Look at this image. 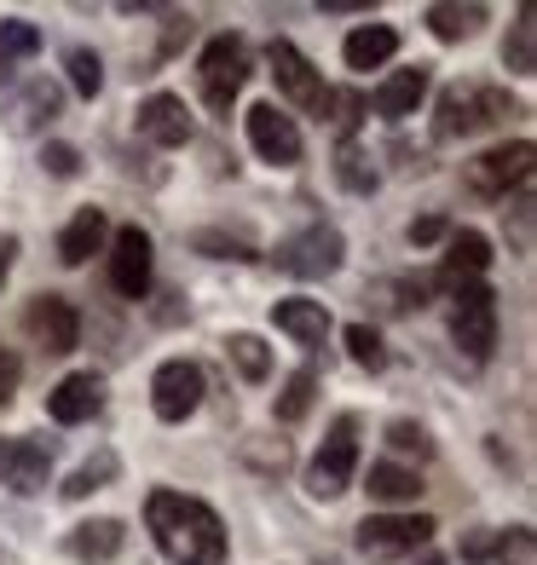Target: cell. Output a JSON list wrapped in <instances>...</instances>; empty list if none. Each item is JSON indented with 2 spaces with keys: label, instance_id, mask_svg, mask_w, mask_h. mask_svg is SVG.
<instances>
[{
  "label": "cell",
  "instance_id": "obj_1",
  "mask_svg": "<svg viewBox=\"0 0 537 565\" xmlns=\"http://www.w3.org/2000/svg\"><path fill=\"white\" fill-rule=\"evenodd\" d=\"M145 525L157 536V548L173 565H220L225 559V525L209 502H197L186 491H150Z\"/></svg>",
  "mask_w": 537,
  "mask_h": 565
},
{
  "label": "cell",
  "instance_id": "obj_2",
  "mask_svg": "<svg viewBox=\"0 0 537 565\" xmlns=\"http://www.w3.org/2000/svg\"><path fill=\"white\" fill-rule=\"evenodd\" d=\"M508 116H520V105L503 87L463 82V87L440 93V121H433V134L440 139H468V134H485V127H503Z\"/></svg>",
  "mask_w": 537,
  "mask_h": 565
},
{
  "label": "cell",
  "instance_id": "obj_3",
  "mask_svg": "<svg viewBox=\"0 0 537 565\" xmlns=\"http://www.w3.org/2000/svg\"><path fill=\"white\" fill-rule=\"evenodd\" d=\"M243 82H249V46L238 35H214L209 46H202V58H197L202 105H209L214 116H232V98L243 93Z\"/></svg>",
  "mask_w": 537,
  "mask_h": 565
},
{
  "label": "cell",
  "instance_id": "obj_4",
  "mask_svg": "<svg viewBox=\"0 0 537 565\" xmlns=\"http://www.w3.org/2000/svg\"><path fill=\"white\" fill-rule=\"evenodd\" d=\"M352 468H358V416H341L329 427L324 450L313 456V468H306V491L318 502H336L347 484H352Z\"/></svg>",
  "mask_w": 537,
  "mask_h": 565
},
{
  "label": "cell",
  "instance_id": "obj_5",
  "mask_svg": "<svg viewBox=\"0 0 537 565\" xmlns=\"http://www.w3.org/2000/svg\"><path fill=\"white\" fill-rule=\"evenodd\" d=\"M531 157H537L531 139H508V145H497V150H485V157L468 162V191L503 202L508 191H520L526 179H531Z\"/></svg>",
  "mask_w": 537,
  "mask_h": 565
},
{
  "label": "cell",
  "instance_id": "obj_6",
  "mask_svg": "<svg viewBox=\"0 0 537 565\" xmlns=\"http://www.w3.org/2000/svg\"><path fill=\"white\" fill-rule=\"evenodd\" d=\"M456 318H451V335H456V347H463L474 364H485L492 358V347H497V295L485 289V282H456Z\"/></svg>",
  "mask_w": 537,
  "mask_h": 565
},
{
  "label": "cell",
  "instance_id": "obj_7",
  "mask_svg": "<svg viewBox=\"0 0 537 565\" xmlns=\"http://www.w3.org/2000/svg\"><path fill=\"white\" fill-rule=\"evenodd\" d=\"M266 58H272V82H277V93L289 98V105H301L306 116H329V87H324V75L306 64V53L295 41H272L266 46Z\"/></svg>",
  "mask_w": 537,
  "mask_h": 565
},
{
  "label": "cell",
  "instance_id": "obj_8",
  "mask_svg": "<svg viewBox=\"0 0 537 565\" xmlns=\"http://www.w3.org/2000/svg\"><path fill=\"white\" fill-rule=\"evenodd\" d=\"M23 335L41 352H75V341H82V312L64 295H35L23 306Z\"/></svg>",
  "mask_w": 537,
  "mask_h": 565
},
{
  "label": "cell",
  "instance_id": "obj_9",
  "mask_svg": "<svg viewBox=\"0 0 537 565\" xmlns=\"http://www.w3.org/2000/svg\"><path fill=\"white\" fill-rule=\"evenodd\" d=\"M341 254H347V243L336 225H306L301 237L277 248V266L289 277H329V271H341Z\"/></svg>",
  "mask_w": 537,
  "mask_h": 565
},
{
  "label": "cell",
  "instance_id": "obj_10",
  "mask_svg": "<svg viewBox=\"0 0 537 565\" xmlns=\"http://www.w3.org/2000/svg\"><path fill=\"white\" fill-rule=\"evenodd\" d=\"M433 536V520L422 513H376V520L358 525V548L370 559H393V554H417Z\"/></svg>",
  "mask_w": 537,
  "mask_h": 565
},
{
  "label": "cell",
  "instance_id": "obj_11",
  "mask_svg": "<svg viewBox=\"0 0 537 565\" xmlns=\"http://www.w3.org/2000/svg\"><path fill=\"white\" fill-rule=\"evenodd\" d=\"M197 404H202V370L191 358H168V364L150 375V409H157L162 422H186V416H197Z\"/></svg>",
  "mask_w": 537,
  "mask_h": 565
},
{
  "label": "cell",
  "instance_id": "obj_12",
  "mask_svg": "<svg viewBox=\"0 0 537 565\" xmlns=\"http://www.w3.org/2000/svg\"><path fill=\"white\" fill-rule=\"evenodd\" d=\"M243 127H249V145H254L261 162H272V168H295L301 162V127L277 105H254L243 116Z\"/></svg>",
  "mask_w": 537,
  "mask_h": 565
},
{
  "label": "cell",
  "instance_id": "obj_13",
  "mask_svg": "<svg viewBox=\"0 0 537 565\" xmlns=\"http://www.w3.org/2000/svg\"><path fill=\"white\" fill-rule=\"evenodd\" d=\"M110 289L122 300H145L150 295V237L139 225H122L110 243Z\"/></svg>",
  "mask_w": 537,
  "mask_h": 565
},
{
  "label": "cell",
  "instance_id": "obj_14",
  "mask_svg": "<svg viewBox=\"0 0 537 565\" xmlns=\"http://www.w3.org/2000/svg\"><path fill=\"white\" fill-rule=\"evenodd\" d=\"M98 409H105V381H98L93 370H75V375H64L59 387L46 393V416L64 422V427H75V422H93Z\"/></svg>",
  "mask_w": 537,
  "mask_h": 565
},
{
  "label": "cell",
  "instance_id": "obj_15",
  "mask_svg": "<svg viewBox=\"0 0 537 565\" xmlns=\"http://www.w3.org/2000/svg\"><path fill=\"white\" fill-rule=\"evenodd\" d=\"M139 139L150 145H186L191 139V110H186V98H173V93H150L145 105H139Z\"/></svg>",
  "mask_w": 537,
  "mask_h": 565
},
{
  "label": "cell",
  "instance_id": "obj_16",
  "mask_svg": "<svg viewBox=\"0 0 537 565\" xmlns=\"http://www.w3.org/2000/svg\"><path fill=\"white\" fill-rule=\"evenodd\" d=\"M422 98H428V64H411V70H393L388 82L370 93V110L388 116V121H404V116H417Z\"/></svg>",
  "mask_w": 537,
  "mask_h": 565
},
{
  "label": "cell",
  "instance_id": "obj_17",
  "mask_svg": "<svg viewBox=\"0 0 537 565\" xmlns=\"http://www.w3.org/2000/svg\"><path fill=\"white\" fill-rule=\"evenodd\" d=\"M485 266H492V243H485L480 231H451L445 266H440V289H456V282H480Z\"/></svg>",
  "mask_w": 537,
  "mask_h": 565
},
{
  "label": "cell",
  "instance_id": "obj_18",
  "mask_svg": "<svg viewBox=\"0 0 537 565\" xmlns=\"http://www.w3.org/2000/svg\"><path fill=\"white\" fill-rule=\"evenodd\" d=\"M53 116H59V87L46 82V75H35L30 87H18L7 98V127L12 134H35V127H46Z\"/></svg>",
  "mask_w": 537,
  "mask_h": 565
},
{
  "label": "cell",
  "instance_id": "obj_19",
  "mask_svg": "<svg viewBox=\"0 0 537 565\" xmlns=\"http://www.w3.org/2000/svg\"><path fill=\"white\" fill-rule=\"evenodd\" d=\"M0 468H7V484L23 497H35L46 484V468H53V450H46L41 439H12L7 456H0Z\"/></svg>",
  "mask_w": 537,
  "mask_h": 565
},
{
  "label": "cell",
  "instance_id": "obj_20",
  "mask_svg": "<svg viewBox=\"0 0 537 565\" xmlns=\"http://www.w3.org/2000/svg\"><path fill=\"white\" fill-rule=\"evenodd\" d=\"M393 53H399V30H393V23H358V30L341 41L347 70H381Z\"/></svg>",
  "mask_w": 537,
  "mask_h": 565
},
{
  "label": "cell",
  "instance_id": "obj_21",
  "mask_svg": "<svg viewBox=\"0 0 537 565\" xmlns=\"http://www.w3.org/2000/svg\"><path fill=\"white\" fill-rule=\"evenodd\" d=\"M272 323L284 329L289 341H301V347H324V335H329L324 300H277L272 306Z\"/></svg>",
  "mask_w": 537,
  "mask_h": 565
},
{
  "label": "cell",
  "instance_id": "obj_22",
  "mask_svg": "<svg viewBox=\"0 0 537 565\" xmlns=\"http://www.w3.org/2000/svg\"><path fill=\"white\" fill-rule=\"evenodd\" d=\"M105 237H110V220L98 214V209H82L70 225H64V237H59V260L64 266H87L98 248H105Z\"/></svg>",
  "mask_w": 537,
  "mask_h": 565
},
{
  "label": "cell",
  "instance_id": "obj_23",
  "mask_svg": "<svg viewBox=\"0 0 537 565\" xmlns=\"http://www.w3.org/2000/svg\"><path fill=\"white\" fill-rule=\"evenodd\" d=\"M122 543H127L122 520H87V525H75V531H70V554L82 559V565H105V559H116Z\"/></svg>",
  "mask_w": 537,
  "mask_h": 565
},
{
  "label": "cell",
  "instance_id": "obj_24",
  "mask_svg": "<svg viewBox=\"0 0 537 565\" xmlns=\"http://www.w3.org/2000/svg\"><path fill=\"white\" fill-rule=\"evenodd\" d=\"M503 64L515 70V75H537V18H531V7H520V18H515V30H508V46H503Z\"/></svg>",
  "mask_w": 537,
  "mask_h": 565
},
{
  "label": "cell",
  "instance_id": "obj_25",
  "mask_svg": "<svg viewBox=\"0 0 537 565\" xmlns=\"http://www.w3.org/2000/svg\"><path fill=\"white\" fill-rule=\"evenodd\" d=\"M365 491H370L376 502H417V497H422V484H417V473H411V468H393V461H376Z\"/></svg>",
  "mask_w": 537,
  "mask_h": 565
},
{
  "label": "cell",
  "instance_id": "obj_26",
  "mask_svg": "<svg viewBox=\"0 0 537 565\" xmlns=\"http://www.w3.org/2000/svg\"><path fill=\"white\" fill-rule=\"evenodd\" d=\"M110 479H116V450H98L93 461H82V468L64 479V502H82V497H93V491H105Z\"/></svg>",
  "mask_w": 537,
  "mask_h": 565
},
{
  "label": "cell",
  "instance_id": "obj_27",
  "mask_svg": "<svg viewBox=\"0 0 537 565\" xmlns=\"http://www.w3.org/2000/svg\"><path fill=\"white\" fill-rule=\"evenodd\" d=\"M485 23V7H428V30L440 35V41H468L474 30Z\"/></svg>",
  "mask_w": 537,
  "mask_h": 565
},
{
  "label": "cell",
  "instance_id": "obj_28",
  "mask_svg": "<svg viewBox=\"0 0 537 565\" xmlns=\"http://www.w3.org/2000/svg\"><path fill=\"white\" fill-rule=\"evenodd\" d=\"M313 393H318V375L313 370H295L289 381H284V393H277V422H301L306 409H313Z\"/></svg>",
  "mask_w": 537,
  "mask_h": 565
},
{
  "label": "cell",
  "instance_id": "obj_29",
  "mask_svg": "<svg viewBox=\"0 0 537 565\" xmlns=\"http://www.w3.org/2000/svg\"><path fill=\"white\" fill-rule=\"evenodd\" d=\"M64 70H70V87L82 93V98H93L98 87H105V64H98L93 46H70V53H64Z\"/></svg>",
  "mask_w": 537,
  "mask_h": 565
},
{
  "label": "cell",
  "instance_id": "obj_30",
  "mask_svg": "<svg viewBox=\"0 0 537 565\" xmlns=\"http://www.w3.org/2000/svg\"><path fill=\"white\" fill-rule=\"evenodd\" d=\"M35 46H41V30H35V23L7 18V23H0V75H7V64H12V58H30Z\"/></svg>",
  "mask_w": 537,
  "mask_h": 565
},
{
  "label": "cell",
  "instance_id": "obj_31",
  "mask_svg": "<svg viewBox=\"0 0 537 565\" xmlns=\"http://www.w3.org/2000/svg\"><path fill=\"white\" fill-rule=\"evenodd\" d=\"M225 352H232V364L243 370V381H266L272 352H266V341H261V335H232V341H225Z\"/></svg>",
  "mask_w": 537,
  "mask_h": 565
},
{
  "label": "cell",
  "instance_id": "obj_32",
  "mask_svg": "<svg viewBox=\"0 0 537 565\" xmlns=\"http://www.w3.org/2000/svg\"><path fill=\"white\" fill-rule=\"evenodd\" d=\"M347 358L358 370H381L388 364V347H381V335L370 323H347Z\"/></svg>",
  "mask_w": 537,
  "mask_h": 565
},
{
  "label": "cell",
  "instance_id": "obj_33",
  "mask_svg": "<svg viewBox=\"0 0 537 565\" xmlns=\"http://www.w3.org/2000/svg\"><path fill=\"white\" fill-rule=\"evenodd\" d=\"M336 179H341L347 191H358V196L376 191V168H365V150H358V145H341V157H336Z\"/></svg>",
  "mask_w": 537,
  "mask_h": 565
},
{
  "label": "cell",
  "instance_id": "obj_34",
  "mask_svg": "<svg viewBox=\"0 0 537 565\" xmlns=\"http://www.w3.org/2000/svg\"><path fill=\"white\" fill-rule=\"evenodd\" d=\"M197 248L214 254V260H249V254H254L243 237H225V231H197Z\"/></svg>",
  "mask_w": 537,
  "mask_h": 565
},
{
  "label": "cell",
  "instance_id": "obj_35",
  "mask_svg": "<svg viewBox=\"0 0 537 565\" xmlns=\"http://www.w3.org/2000/svg\"><path fill=\"white\" fill-rule=\"evenodd\" d=\"M388 445H393L399 456H428V450H433L428 433H422L417 422H388Z\"/></svg>",
  "mask_w": 537,
  "mask_h": 565
},
{
  "label": "cell",
  "instance_id": "obj_36",
  "mask_svg": "<svg viewBox=\"0 0 537 565\" xmlns=\"http://www.w3.org/2000/svg\"><path fill=\"white\" fill-rule=\"evenodd\" d=\"M243 456L254 461V468H266V473H284V468H289V445H284V439H277L272 450H261V445H243Z\"/></svg>",
  "mask_w": 537,
  "mask_h": 565
},
{
  "label": "cell",
  "instance_id": "obj_37",
  "mask_svg": "<svg viewBox=\"0 0 537 565\" xmlns=\"http://www.w3.org/2000/svg\"><path fill=\"white\" fill-rule=\"evenodd\" d=\"M41 162H46V168H53L59 179H70L75 168H82V157H75V150H70V145H46V150H41Z\"/></svg>",
  "mask_w": 537,
  "mask_h": 565
},
{
  "label": "cell",
  "instance_id": "obj_38",
  "mask_svg": "<svg viewBox=\"0 0 537 565\" xmlns=\"http://www.w3.org/2000/svg\"><path fill=\"white\" fill-rule=\"evenodd\" d=\"M503 543H508L503 531H474V536H463V554H468V559H485V554H497Z\"/></svg>",
  "mask_w": 537,
  "mask_h": 565
},
{
  "label": "cell",
  "instance_id": "obj_39",
  "mask_svg": "<svg viewBox=\"0 0 537 565\" xmlns=\"http://www.w3.org/2000/svg\"><path fill=\"white\" fill-rule=\"evenodd\" d=\"M18 375H23V364L0 347V404H12V393H18Z\"/></svg>",
  "mask_w": 537,
  "mask_h": 565
},
{
  "label": "cell",
  "instance_id": "obj_40",
  "mask_svg": "<svg viewBox=\"0 0 537 565\" xmlns=\"http://www.w3.org/2000/svg\"><path fill=\"white\" fill-rule=\"evenodd\" d=\"M433 237H445V220L440 214H428V220L411 225V243H433Z\"/></svg>",
  "mask_w": 537,
  "mask_h": 565
},
{
  "label": "cell",
  "instance_id": "obj_41",
  "mask_svg": "<svg viewBox=\"0 0 537 565\" xmlns=\"http://www.w3.org/2000/svg\"><path fill=\"white\" fill-rule=\"evenodd\" d=\"M12 254H18V237H0V277H7V266H12Z\"/></svg>",
  "mask_w": 537,
  "mask_h": 565
},
{
  "label": "cell",
  "instance_id": "obj_42",
  "mask_svg": "<svg viewBox=\"0 0 537 565\" xmlns=\"http://www.w3.org/2000/svg\"><path fill=\"white\" fill-rule=\"evenodd\" d=\"M0 456H7V439H0Z\"/></svg>",
  "mask_w": 537,
  "mask_h": 565
}]
</instances>
